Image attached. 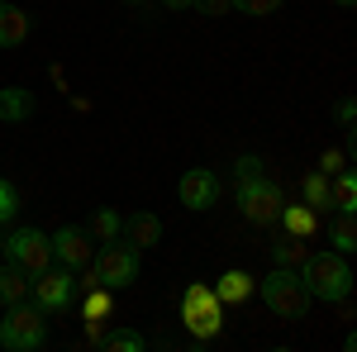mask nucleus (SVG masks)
Returning <instances> with one entry per match:
<instances>
[{"label": "nucleus", "mask_w": 357, "mask_h": 352, "mask_svg": "<svg viewBox=\"0 0 357 352\" xmlns=\"http://www.w3.org/2000/svg\"><path fill=\"white\" fill-rule=\"evenodd\" d=\"M162 5H167V10H191L195 0H162Z\"/></svg>", "instance_id": "nucleus-30"}, {"label": "nucleus", "mask_w": 357, "mask_h": 352, "mask_svg": "<svg viewBox=\"0 0 357 352\" xmlns=\"http://www.w3.org/2000/svg\"><path fill=\"white\" fill-rule=\"evenodd\" d=\"M91 314H100V319L110 314V291H105V286H91V296H86V319H91Z\"/></svg>", "instance_id": "nucleus-24"}, {"label": "nucleus", "mask_w": 357, "mask_h": 352, "mask_svg": "<svg viewBox=\"0 0 357 352\" xmlns=\"http://www.w3.org/2000/svg\"><path fill=\"white\" fill-rule=\"evenodd\" d=\"M129 5H143V0H129Z\"/></svg>", "instance_id": "nucleus-32"}, {"label": "nucleus", "mask_w": 357, "mask_h": 352, "mask_svg": "<svg viewBox=\"0 0 357 352\" xmlns=\"http://www.w3.org/2000/svg\"><path fill=\"white\" fill-rule=\"evenodd\" d=\"M138 281V247L110 243L100 247V257H91V286H105V291H124V286H134Z\"/></svg>", "instance_id": "nucleus-4"}, {"label": "nucleus", "mask_w": 357, "mask_h": 352, "mask_svg": "<svg viewBox=\"0 0 357 352\" xmlns=\"http://www.w3.org/2000/svg\"><path fill=\"white\" fill-rule=\"evenodd\" d=\"M215 296H220V305H238V300L252 296V276L248 271H224L215 281Z\"/></svg>", "instance_id": "nucleus-15"}, {"label": "nucleus", "mask_w": 357, "mask_h": 352, "mask_svg": "<svg viewBox=\"0 0 357 352\" xmlns=\"http://www.w3.org/2000/svg\"><path fill=\"white\" fill-rule=\"evenodd\" d=\"M29 296V271L24 267H0V305H20Z\"/></svg>", "instance_id": "nucleus-16"}, {"label": "nucleus", "mask_w": 357, "mask_h": 352, "mask_svg": "<svg viewBox=\"0 0 357 352\" xmlns=\"http://www.w3.org/2000/svg\"><path fill=\"white\" fill-rule=\"evenodd\" d=\"M338 5H343V10H353V5H357V0H338Z\"/></svg>", "instance_id": "nucleus-31"}, {"label": "nucleus", "mask_w": 357, "mask_h": 352, "mask_svg": "<svg viewBox=\"0 0 357 352\" xmlns=\"http://www.w3.org/2000/svg\"><path fill=\"white\" fill-rule=\"evenodd\" d=\"M220 314H224V305L220 296H215V286H186L181 291V319H186V328H191L195 338H215L220 333Z\"/></svg>", "instance_id": "nucleus-6"}, {"label": "nucleus", "mask_w": 357, "mask_h": 352, "mask_svg": "<svg viewBox=\"0 0 357 352\" xmlns=\"http://www.w3.org/2000/svg\"><path fill=\"white\" fill-rule=\"evenodd\" d=\"M329 243H333V252H343V257L357 247V224H353V215H343V210H338V219H333V229H329Z\"/></svg>", "instance_id": "nucleus-19"}, {"label": "nucleus", "mask_w": 357, "mask_h": 352, "mask_svg": "<svg viewBox=\"0 0 357 352\" xmlns=\"http://www.w3.org/2000/svg\"><path fill=\"white\" fill-rule=\"evenodd\" d=\"M296 271H301L310 300L343 305V300L353 296V267H348V257H343V252H310Z\"/></svg>", "instance_id": "nucleus-1"}, {"label": "nucleus", "mask_w": 357, "mask_h": 352, "mask_svg": "<svg viewBox=\"0 0 357 352\" xmlns=\"http://www.w3.org/2000/svg\"><path fill=\"white\" fill-rule=\"evenodd\" d=\"M29 109H33V95L24 86H5L0 91V119H24Z\"/></svg>", "instance_id": "nucleus-17"}, {"label": "nucleus", "mask_w": 357, "mask_h": 352, "mask_svg": "<svg viewBox=\"0 0 357 352\" xmlns=\"http://www.w3.org/2000/svg\"><path fill=\"white\" fill-rule=\"evenodd\" d=\"M262 300H267V309H272L276 319H305V309H310V291H305V281H301V271H296V267L267 271V281H262Z\"/></svg>", "instance_id": "nucleus-3"}, {"label": "nucleus", "mask_w": 357, "mask_h": 352, "mask_svg": "<svg viewBox=\"0 0 357 352\" xmlns=\"http://www.w3.org/2000/svg\"><path fill=\"white\" fill-rule=\"evenodd\" d=\"M29 15L20 10V5H10V0H0V48H20L29 38Z\"/></svg>", "instance_id": "nucleus-12"}, {"label": "nucleus", "mask_w": 357, "mask_h": 352, "mask_svg": "<svg viewBox=\"0 0 357 352\" xmlns=\"http://www.w3.org/2000/svg\"><path fill=\"white\" fill-rule=\"evenodd\" d=\"M5 252H10V262L24 267L29 276H38V271L53 267V243H48L43 229H15V234L5 238Z\"/></svg>", "instance_id": "nucleus-7"}, {"label": "nucleus", "mask_w": 357, "mask_h": 352, "mask_svg": "<svg viewBox=\"0 0 357 352\" xmlns=\"http://www.w3.org/2000/svg\"><path fill=\"white\" fill-rule=\"evenodd\" d=\"M119 238L129 247H138V252H143V247H158L162 243V219L148 215V210H134L129 219H119Z\"/></svg>", "instance_id": "nucleus-11"}, {"label": "nucleus", "mask_w": 357, "mask_h": 352, "mask_svg": "<svg viewBox=\"0 0 357 352\" xmlns=\"http://www.w3.org/2000/svg\"><path fill=\"white\" fill-rule=\"evenodd\" d=\"M329 205H333V210H343V215H353V210H357V181H353L348 167L329 176Z\"/></svg>", "instance_id": "nucleus-14"}, {"label": "nucleus", "mask_w": 357, "mask_h": 352, "mask_svg": "<svg viewBox=\"0 0 357 352\" xmlns=\"http://www.w3.org/2000/svg\"><path fill=\"white\" fill-rule=\"evenodd\" d=\"M29 296H33V305L43 309V314H57V309H67L72 305V276H67V267L62 271H38V276H29Z\"/></svg>", "instance_id": "nucleus-8"}, {"label": "nucleus", "mask_w": 357, "mask_h": 352, "mask_svg": "<svg viewBox=\"0 0 357 352\" xmlns=\"http://www.w3.org/2000/svg\"><path fill=\"white\" fill-rule=\"evenodd\" d=\"M257 171H262V162H257V158H238V181L257 176Z\"/></svg>", "instance_id": "nucleus-29"}, {"label": "nucleus", "mask_w": 357, "mask_h": 352, "mask_svg": "<svg viewBox=\"0 0 357 352\" xmlns=\"http://www.w3.org/2000/svg\"><path fill=\"white\" fill-rule=\"evenodd\" d=\"M15 210H20V190H15V181H5V176H0V224H10Z\"/></svg>", "instance_id": "nucleus-23"}, {"label": "nucleus", "mask_w": 357, "mask_h": 352, "mask_svg": "<svg viewBox=\"0 0 357 352\" xmlns=\"http://www.w3.org/2000/svg\"><path fill=\"white\" fill-rule=\"evenodd\" d=\"M301 195H305L310 210H329V176H324V171H310L301 181Z\"/></svg>", "instance_id": "nucleus-18"}, {"label": "nucleus", "mask_w": 357, "mask_h": 352, "mask_svg": "<svg viewBox=\"0 0 357 352\" xmlns=\"http://www.w3.org/2000/svg\"><path fill=\"white\" fill-rule=\"evenodd\" d=\"M195 10H205V15H229L234 0H195Z\"/></svg>", "instance_id": "nucleus-28"}, {"label": "nucleus", "mask_w": 357, "mask_h": 352, "mask_svg": "<svg viewBox=\"0 0 357 352\" xmlns=\"http://www.w3.org/2000/svg\"><path fill=\"white\" fill-rule=\"evenodd\" d=\"M91 238H100V243L119 238V215H114V210H100V215L91 219Z\"/></svg>", "instance_id": "nucleus-22"}, {"label": "nucleus", "mask_w": 357, "mask_h": 352, "mask_svg": "<svg viewBox=\"0 0 357 352\" xmlns=\"http://www.w3.org/2000/svg\"><path fill=\"white\" fill-rule=\"evenodd\" d=\"M343 167H348V153H338V148H329V153L319 158V171H324V176H333V171H343Z\"/></svg>", "instance_id": "nucleus-26"}, {"label": "nucleus", "mask_w": 357, "mask_h": 352, "mask_svg": "<svg viewBox=\"0 0 357 352\" xmlns=\"http://www.w3.org/2000/svg\"><path fill=\"white\" fill-rule=\"evenodd\" d=\"M353 119H357V100H353V95H343V100H338V129L353 134Z\"/></svg>", "instance_id": "nucleus-27"}, {"label": "nucleus", "mask_w": 357, "mask_h": 352, "mask_svg": "<svg viewBox=\"0 0 357 352\" xmlns=\"http://www.w3.org/2000/svg\"><path fill=\"white\" fill-rule=\"evenodd\" d=\"M276 224H281L291 238H314V229H319V210H310V205H281Z\"/></svg>", "instance_id": "nucleus-13"}, {"label": "nucleus", "mask_w": 357, "mask_h": 352, "mask_svg": "<svg viewBox=\"0 0 357 352\" xmlns=\"http://www.w3.org/2000/svg\"><path fill=\"white\" fill-rule=\"evenodd\" d=\"M272 257H276V267H301L305 257H310V247H305V238H281V243H272Z\"/></svg>", "instance_id": "nucleus-20"}, {"label": "nucleus", "mask_w": 357, "mask_h": 352, "mask_svg": "<svg viewBox=\"0 0 357 352\" xmlns=\"http://www.w3.org/2000/svg\"><path fill=\"white\" fill-rule=\"evenodd\" d=\"M48 243H53V257L62 267H91V257H96V252H91V234H86V229H72V224L57 229Z\"/></svg>", "instance_id": "nucleus-10"}, {"label": "nucleus", "mask_w": 357, "mask_h": 352, "mask_svg": "<svg viewBox=\"0 0 357 352\" xmlns=\"http://www.w3.org/2000/svg\"><path fill=\"white\" fill-rule=\"evenodd\" d=\"M281 205H286L281 186L267 181L262 171H257V176H248V181H238V210H243L248 224H276Z\"/></svg>", "instance_id": "nucleus-5"}, {"label": "nucleus", "mask_w": 357, "mask_h": 352, "mask_svg": "<svg viewBox=\"0 0 357 352\" xmlns=\"http://www.w3.org/2000/svg\"><path fill=\"white\" fill-rule=\"evenodd\" d=\"M48 343V314L38 305H5V319H0V348L10 352H33Z\"/></svg>", "instance_id": "nucleus-2"}, {"label": "nucleus", "mask_w": 357, "mask_h": 352, "mask_svg": "<svg viewBox=\"0 0 357 352\" xmlns=\"http://www.w3.org/2000/svg\"><path fill=\"white\" fill-rule=\"evenodd\" d=\"M100 348H105V352H138V348H143V338H138L134 328H114V333L105 328V333H100Z\"/></svg>", "instance_id": "nucleus-21"}, {"label": "nucleus", "mask_w": 357, "mask_h": 352, "mask_svg": "<svg viewBox=\"0 0 357 352\" xmlns=\"http://www.w3.org/2000/svg\"><path fill=\"white\" fill-rule=\"evenodd\" d=\"M234 10H243V15H276L281 0H234Z\"/></svg>", "instance_id": "nucleus-25"}, {"label": "nucleus", "mask_w": 357, "mask_h": 352, "mask_svg": "<svg viewBox=\"0 0 357 352\" xmlns=\"http://www.w3.org/2000/svg\"><path fill=\"white\" fill-rule=\"evenodd\" d=\"M176 195H181L186 210H210L220 200V176L210 167H186L181 181H176Z\"/></svg>", "instance_id": "nucleus-9"}]
</instances>
